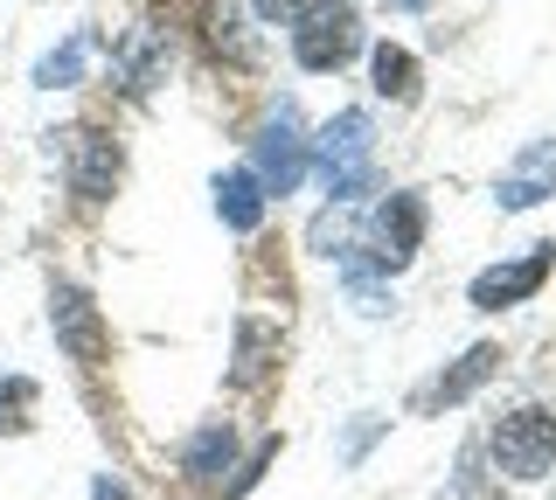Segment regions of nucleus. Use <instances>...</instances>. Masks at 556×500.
<instances>
[{
  "instance_id": "1",
  "label": "nucleus",
  "mask_w": 556,
  "mask_h": 500,
  "mask_svg": "<svg viewBox=\"0 0 556 500\" xmlns=\"http://www.w3.org/2000/svg\"><path fill=\"white\" fill-rule=\"evenodd\" d=\"M313 167H320L327 195H334V209H355L362 195H369V161H376V118L369 112H334L320 126V140H306Z\"/></svg>"
},
{
  "instance_id": "2",
  "label": "nucleus",
  "mask_w": 556,
  "mask_h": 500,
  "mask_svg": "<svg viewBox=\"0 0 556 500\" xmlns=\"http://www.w3.org/2000/svg\"><path fill=\"white\" fill-rule=\"evenodd\" d=\"M355 49H362V14L348 0H306L292 14V56H300V70H341Z\"/></svg>"
},
{
  "instance_id": "3",
  "label": "nucleus",
  "mask_w": 556,
  "mask_h": 500,
  "mask_svg": "<svg viewBox=\"0 0 556 500\" xmlns=\"http://www.w3.org/2000/svg\"><path fill=\"white\" fill-rule=\"evenodd\" d=\"M251 175L265 195H292L306 175V126H300V105L292 98H278V105L265 112V126H257L251 140Z\"/></svg>"
},
{
  "instance_id": "4",
  "label": "nucleus",
  "mask_w": 556,
  "mask_h": 500,
  "mask_svg": "<svg viewBox=\"0 0 556 500\" xmlns=\"http://www.w3.org/2000/svg\"><path fill=\"white\" fill-rule=\"evenodd\" d=\"M494 465L508 479H543L556 465V418L549 410H508V418L494 424Z\"/></svg>"
},
{
  "instance_id": "5",
  "label": "nucleus",
  "mask_w": 556,
  "mask_h": 500,
  "mask_svg": "<svg viewBox=\"0 0 556 500\" xmlns=\"http://www.w3.org/2000/svg\"><path fill=\"white\" fill-rule=\"evenodd\" d=\"M49 326H56V348L70 361H84V369H98V361L112 355V326H104L98 299L84 285H56V292H49Z\"/></svg>"
},
{
  "instance_id": "6",
  "label": "nucleus",
  "mask_w": 556,
  "mask_h": 500,
  "mask_svg": "<svg viewBox=\"0 0 556 500\" xmlns=\"http://www.w3.org/2000/svg\"><path fill=\"white\" fill-rule=\"evenodd\" d=\"M556 271V244H529L521 257H508V265H486L473 285H466V299L480 306V313H501V306H521L543 292V279Z\"/></svg>"
},
{
  "instance_id": "7",
  "label": "nucleus",
  "mask_w": 556,
  "mask_h": 500,
  "mask_svg": "<svg viewBox=\"0 0 556 500\" xmlns=\"http://www.w3.org/2000/svg\"><path fill=\"white\" fill-rule=\"evenodd\" d=\"M63 153H70V188H77L84 202H104L112 195V181H118V140L112 132H91V126H77V132H63Z\"/></svg>"
},
{
  "instance_id": "8",
  "label": "nucleus",
  "mask_w": 556,
  "mask_h": 500,
  "mask_svg": "<svg viewBox=\"0 0 556 500\" xmlns=\"http://www.w3.org/2000/svg\"><path fill=\"white\" fill-rule=\"evenodd\" d=\"M549 195H556V140H529L515 153V167L494 181V202L501 209H535Z\"/></svg>"
},
{
  "instance_id": "9",
  "label": "nucleus",
  "mask_w": 556,
  "mask_h": 500,
  "mask_svg": "<svg viewBox=\"0 0 556 500\" xmlns=\"http://www.w3.org/2000/svg\"><path fill=\"white\" fill-rule=\"evenodd\" d=\"M494 369H501V348H494V341H480V348H466L459 361H452V369L439 375V383H425V389H417V410L466 403V396H473V389H480V383H486Z\"/></svg>"
},
{
  "instance_id": "10",
  "label": "nucleus",
  "mask_w": 556,
  "mask_h": 500,
  "mask_svg": "<svg viewBox=\"0 0 556 500\" xmlns=\"http://www.w3.org/2000/svg\"><path fill=\"white\" fill-rule=\"evenodd\" d=\"M216 209L230 230H257L265 222V188H257L251 167H230V175H216Z\"/></svg>"
},
{
  "instance_id": "11",
  "label": "nucleus",
  "mask_w": 556,
  "mask_h": 500,
  "mask_svg": "<svg viewBox=\"0 0 556 500\" xmlns=\"http://www.w3.org/2000/svg\"><path fill=\"white\" fill-rule=\"evenodd\" d=\"M271 355H278V326L237 320V369H230V383H237V389H257V383L271 375Z\"/></svg>"
},
{
  "instance_id": "12",
  "label": "nucleus",
  "mask_w": 556,
  "mask_h": 500,
  "mask_svg": "<svg viewBox=\"0 0 556 500\" xmlns=\"http://www.w3.org/2000/svg\"><path fill=\"white\" fill-rule=\"evenodd\" d=\"M230 452H237V431L216 418V424H202L195 438L181 445V473L188 479H216V473H230Z\"/></svg>"
},
{
  "instance_id": "13",
  "label": "nucleus",
  "mask_w": 556,
  "mask_h": 500,
  "mask_svg": "<svg viewBox=\"0 0 556 500\" xmlns=\"http://www.w3.org/2000/svg\"><path fill=\"white\" fill-rule=\"evenodd\" d=\"M369 77H376L382 98H396V105H417V56H410V49L376 42V49H369Z\"/></svg>"
},
{
  "instance_id": "14",
  "label": "nucleus",
  "mask_w": 556,
  "mask_h": 500,
  "mask_svg": "<svg viewBox=\"0 0 556 500\" xmlns=\"http://www.w3.org/2000/svg\"><path fill=\"white\" fill-rule=\"evenodd\" d=\"M91 49H98V36H91V28H77L63 49H49V56L35 63V84H42V91H70V84H84V63H91Z\"/></svg>"
},
{
  "instance_id": "15",
  "label": "nucleus",
  "mask_w": 556,
  "mask_h": 500,
  "mask_svg": "<svg viewBox=\"0 0 556 500\" xmlns=\"http://www.w3.org/2000/svg\"><path fill=\"white\" fill-rule=\"evenodd\" d=\"M35 389L28 375H0V431H28V410H35Z\"/></svg>"
},
{
  "instance_id": "16",
  "label": "nucleus",
  "mask_w": 556,
  "mask_h": 500,
  "mask_svg": "<svg viewBox=\"0 0 556 500\" xmlns=\"http://www.w3.org/2000/svg\"><path fill=\"white\" fill-rule=\"evenodd\" d=\"M376 431H382V418H362L355 431H348V445H341V459H348V465H355L362 452H369V438H376Z\"/></svg>"
},
{
  "instance_id": "17",
  "label": "nucleus",
  "mask_w": 556,
  "mask_h": 500,
  "mask_svg": "<svg viewBox=\"0 0 556 500\" xmlns=\"http://www.w3.org/2000/svg\"><path fill=\"white\" fill-rule=\"evenodd\" d=\"M300 8H306V0H257V14H265V22H292Z\"/></svg>"
},
{
  "instance_id": "18",
  "label": "nucleus",
  "mask_w": 556,
  "mask_h": 500,
  "mask_svg": "<svg viewBox=\"0 0 556 500\" xmlns=\"http://www.w3.org/2000/svg\"><path fill=\"white\" fill-rule=\"evenodd\" d=\"M91 500H132V493H126V487H118V479H112V473H98V487H91Z\"/></svg>"
},
{
  "instance_id": "19",
  "label": "nucleus",
  "mask_w": 556,
  "mask_h": 500,
  "mask_svg": "<svg viewBox=\"0 0 556 500\" xmlns=\"http://www.w3.org/2000/svg\"><path fill=\"white\" fill-rule=\"evenodd\" d=\"M396 8H431V0H396Z\"/></svg>"
}]
</instances>
